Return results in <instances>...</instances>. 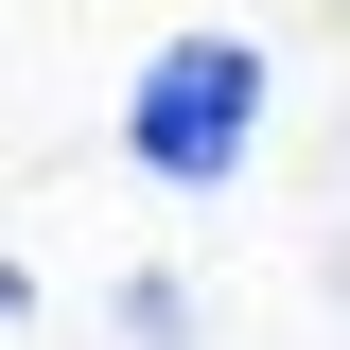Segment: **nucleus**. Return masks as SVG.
<instances>
[{
	"label": "nucleus",
	"mask_w": 350,
	"mask_h": 350,
	"mask_svg": "<svg viewBox=\"0 0 350 350\" xmlns=\"http://www.w3.org/2000/svg\"><path fill=\"white\" fill-rule=\"evenodd\" d=\"M123 140H140V175H158V193L245 175V140H262V53H245V36H175L158 70H140Z\"/></svg>",
	"instance_id": "nucleus-1"
},
{
	"label": "nucleus",
	"mask_w": 350,
	"mask_h": 350,
	"mask_svg": "<svg viewBox=\"0 0 350 350\" xmlns=\"http://www.w3.org/2000/svg\"><path fill=\"white\" fill-rule=\"evenodd\" d=\"M0 315H18V262H0Z\"/></svg>",
	"instance_id": "nucleus-2"
}]
</instances>
